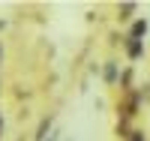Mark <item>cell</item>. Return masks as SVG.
<instances>
[{
  "label": "cell",
  "mask_w": 150,
  "mask_h": 141,
  "mask_svg": "<svg viewBox=\"0 0 150 141\" xmlns=\"http://www.w3.org/2000/svg\"><path fill=\"white\" fill-rule=\"evenodd\" d=\"M141 33H147V21H135V27H132V39L138 42V36Z\"/></svg>",
  "instance_id": "6da1fadb"
},
{
  "label": "cell",
  "mask_w": 150,
  "mask_h": 141,
  "mask_svg": "<svg viewBox=\"0 0 150 141\" xmlns=\"http://www.w3.org/2000/svg\"><path fill=\"white\" fill-rule=\"evenodd\" d=\"M114 75H117V69H114V63H108V66H105V81L111 84V81H114Z\"/></svg>",
  "instance_id": "7a4b0ae2"
},
{
  "label": "cell",
  "mask_w": 150,
  "mask_h": 141,
  "mask_svg": "<svg viewBox=\"0 0 150 141\" xmlns=\"http://www.w3.org/2000/svg\"><path fill=\"white\" fill-rule=\"evenodd\" d=\"M138 54H141V42L132 39V42H129V57H138Z\"/></svg>",
  "instance_id": "3957f363"
},
{
  "label": "cell",
  "mask_w": 150,
  "mask_h": 141,
  "mask_svg": "<svg viewBox=\"0 0 150 141\" xmlns=\"http://www.w3.org/2000/svg\"><path fill=\"white\" fill-rule=\"evenodd\" d=\"M129 141H144V135H141V132H132V138H129Z\"/></svg>",
  "instance_id": "277c9868"
},
{
  "label": "cell",
  "mask_w": 150,
  "mask_h": 141,
  "mask_svg": "<svg viewBox=\"0 0 150 141\" xmlns=\"http://www.w3.org/2000/svg\"><path fill=\"white\" fill-rule=\"evenodd\" d=\"M0 129H3V120H0Z\"/></svg>",
  "instance_id": "5b68a950"
}]
</instances>
